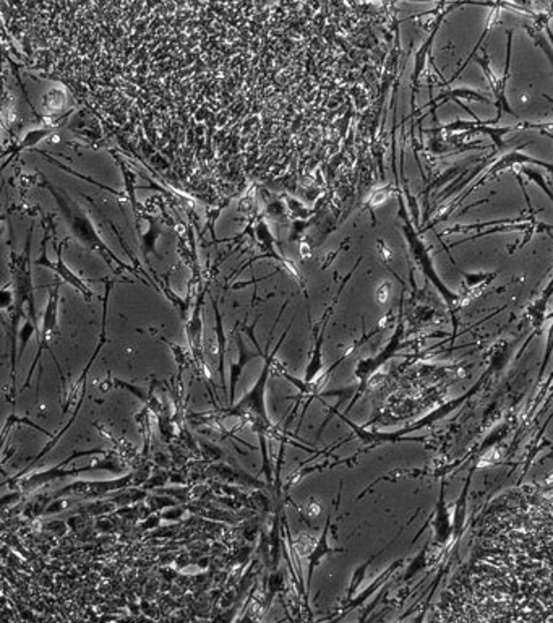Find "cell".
I'll use <instances>...</instances> for the list:
<instances>
[{
	"label": "cell",
	"mask_w": 553,
	"mask_h": 623,
	"mask_svg": "<svg viewBox=\"0 0 553 623\" xmlns=\"http://www.w3.org/2000/svg\"><path fill=\"white\" fill-rule=\"evenodd\" d=\"M287 304H289V300H286V304L283 305V307H281L278 319H276L274 325H273V330L269 331V338L267 341V349H265V356H263V369H262V372H260V376L257 379V381H255V385L241 398V400L232 404V406H229L227 409H221L222 419H226V417L242 419L243 422L250 425V429H252V432H255V434H265L268 437V439H276V440H281L283 437H286V434L284 432H281V429H278V425H276L273 420L269 419L268 411H267V398L265 396H267V386H268V380L271 376V370L274 369V362H276V359H278L276 357V352H278L281 346H283V341L286 340L287 333H289V330H291L292 321H294L292 320L289 326L286 328V331L283 333V335H281L279 341H278V344H276V348L273 349V351H269L271 340H273V336H274L276 325H278V321L281 319V315H283V312L286 310Z\"/></svg>",
	"instance_id": "6da1fadb"
},
{
	"label": "cell",
	"mask_w": 553,
	"mask_h": 623,
	"mask_svg": "<svg viewBox=\"0 0 553 623\" xmlns=\"http://www.w3.org/2000/svg\"><path fill=\"white\" fill-rule=\"evenodd\" d=\"M40 185L41 187H44L47 192L51 194L52 198L56 200L59 213L63 216L65 222H67L70 227V232H72V236L77 239L80 244H83L86 249L91 250V252L102 256L107 266H109L112 273H116V275H123L122 271H130L133 273V275L140 276V273H137L138 271L137 268L133 265H127L126 261L119 259V255L112 252L109 245H107L104 242V239L101 237V234L96 229L93 220H91L88 211H86L83 206L78 205L77 201H75L67 192H63L62 189L54 187L44 176H42V182H40Z\"/></svg>",
	"instance_id": "7a4b0ae2"
},
{
	"label": "cell",
	"mask_w": 553,
	"mask_h": 623,
	"mask_svg": "<svg viewBox=\"0 0 553 623\" xmlns=\"http://www.w3.org/2000/svg\"><path fill=\"white\" fill-rule=\"evenodd\" d=\"M111 451L101 450V448H93V450H75L68 458H65L62 463L56 464V466L47 468L44 471L32 473L30 475H23L16 482H13L10 487L20 489L23 494H30V492L54 482L59 479H72L77 475L83 474L86 471H95V469H106L111 473H122L123 471V463L112 460L109 458Z\"/></svg>",
	"instance_id": "3957f363"
},
{
	"label": "cell",
	"mask_w": 553,
	"mask_h": 623,
	"mask_svg": "<svg viewBox=\"0 0 553 623\" xmlns=\"http://www.w3.org/2000/svg\"><path fill=\"white\" fill-rule=\"evenodd\" d=\"M104 283H106V291H104V296H102V324H101L99 341H97L96 348H95V351H93V356L90 357L88 362H86L83 372H81V375L78 376V380L75 381L73 386L68 390V393H67V400H65V404H63V408H62V414L65 415V414L68 413L70 406H75V408H73V411H72V415H70L68 420H67V422H65L63 427H62L61 430H59L56 435L52 437L51 441H49V444H47L44 448H42V450H41L40 453H37V456H35V460H32L25 469H21V471H20L18 474H15L13 477H10V479L7 480V485H12V484L16 482V480H18L20 477H23V475H25L26 473H28L30 469L35 468L36 464L40 463V460H42V458H44V456L47 455V453L51 451L52 448L59 444V440L62 439V435L65 434V432H68V430H70V427H72L73 422H75V420H77V417H78V414H80V411H81V406H83L85 396H86V381H88V374H90L91 367H93V364H95L96 357L99 356L101 349L104 348V344L107 343V338H106V333H107V330H106V325H107V310H109V296H111V291H112L114 281H104Z\"/></svg>",
	"instance_id": "277c9868"
},
{
	"label": "cell",
	"mask_w": 553,
	"mask_h": 623,
	"mask_svg": "<svg viewBox=\"0 0 553 623\" xmlns=\"http://www.w3.org/2000/svg\"><path fill=\"white\" fill-rule=\"evenodd\" d=\"M150 479V468H138L137 471H130L123 475H119L116 479H107V480H75V482L65 485V487L54 492L52 499H59V497H77L80 500H90V499H101V497L111 495L114 492H119L127 487H138L143 485L146 480Z\"/></svg>",
	"instance_id": "5b68a950"
},
{
	"label": "cell",
	"mask_w": 553,
	"mask_h": 623,
	"mask_svg": "<svg viewBox=\"0 0 553 623\" xmlns=\"http://www.w3.org/2000/svg\"><path fill=\"white\" fill-rule=\"evenodd\" d=\"M62 280L59 276H56L54 280V284L47 286L49 289V296H47V304L44 309V314H42V321H41V330H40V336H37V351L35 360H32V365L28 372V376H26V381L23 388L30 386L32 375H35V370L37 367V364L41 362L42 352L49 351L52 354V336L54 333L57 331V321H59V304H61V286H62Z\"/></svg>",
	"instance_id": "8992f818"
},
{
	"label": "cell",
	"mask_w": 553,
	"mask_h": 623,
	"mask_svg": "<svg viewBox=\"0 0 553 623\" xmlns=\"http://www.w3.org/2000/svg\"><path fill=\"white\" fill-rule=\"evenodd\" d=\"M49 240H51V232H49V229L44 226V237H42V240H41V254L35 260V265L44 266V268H47V270H51V271L56 273V276L61 278V280L63 283H67L68 286H72L73 289H77V291L81 294V296L85 297L86 302H90V300L95 297V292L91 291V287L83 280H81V278L77 275V273H73L72 270H70V266L65 263V260H63V256H62V250H63L65 245H67L68 239H63L61 244L54 242V245H56V252H57L56 261L49 260V256H47V244H49Z\"/></svg>",
	"instance_id": "52a82bcc"
},
{
	"label": "cell",
	"mask_w": 553,
	"mask_h": 623,
	"mask_svg": "<svg viewBox=\"0 0 553 623\" xmlns=\"http://www.w3.org/2000/svg\"><path fill=\"white\" fill-rule=\"evenodd\" d=\"M206 292H208V289L205 287L203 291H200L197 296H195V307L192 312V316L186 321L187 324L186 333H187L190 351H192L195 362L198 364L200 369H203L206 374H208V369H206V362H205V354H203V320H202V309Z\"/></svg>",
	"instance_id": "ba28073f"
},
{
	"label": "cell",
	"mask_w": 553,
	"mask_h": 623,
	"mask_svg": "<svg viewBox=\"0 0 553 623\" xmlns=\"http://www.w3.org/2000/svg\"><path fill=\"white\" fill-rule=\"evenodd\" d=\"M232 335L236 336V344H237L238 359L236 360V362H234V360H232V364H231V372H229V386H227V390H229V396H227V401H229V406H232V404L236 403V401H234V396H236L237 385H238V381H241V376H242L243 369H245V367H247V364H250L252 360L260 359V357L263 359V356H265V351H263L262 348L258 346V343L255 344V346L258 348V351H250V349L247 348V344L243 343L242 333H241V330H238V326H236L234 330H232Z\"/></svg>",
	"instance_id": "9c48e42d"
},
{
	"label": "cell",
	"mask_w": 553,
	"mask_h": 623,
	"mask_svg": "<svg viewBox=\"0 0 553 623\" xmlns=\"http://www.w3.org/2000/svg\"><path fill=\"white\" fill-rule=\"evenodd\" d=\"M206 477H216L224 480V482L229 484H241V485H247V487L252 489H263L265 482L258 480L257 477H253L248 473L243 471L241 468H232L229 464L224 463H216L211 464V466L206 468L205 471Z\"/></svg>",
	"instance_id": "30bf717a"
},
{
	"label": "cell",
	"mask_w": 553,
	"mask_h": 623,
	"mask_svg": "<svg viewBox=\"0 0 553 623\" xmlns=\"http://www.w3.org/2000/svg\"><path fill=\"white\" fill-rule=\"evenodd\" d=\"M329 526H332V515H328V519H327V524H324L323 533H322V535H320V538H318L317 544L313 545V549H312V552H310V555H308V568H307V578H305V588H307V593H308V588H310V584H312V576H313V573H315L317 566H318L320 564H322V560H323L324 557H327L328 554H332V552H336V549H332V547H329V545H328Z\"/></svg>",
	"instance_id": "8fae6325"
},
{
	"label": "cell",
	"mask_w": 553,
	"mask_h": 623,
	"mask_svg": "<svg viewBox=\"0 0 553 623\" xmlns=\"http://www.w3.org/2000/svg\"><path fill=\"white\" fill-rule=\"evenodd\" d=\"M211 304H213L214 320H216L214 331H216V343H218V349H216V351H218V372H219V375H221V386H222V391L226 393V396H229V390H227V386H229V385L226 384V374H224L227 338H226V333H224V325H222L221 310L218 307V299H216V297L211 299Z\"/></svg>",
	"instance_id": "7c38bea8"
},
{
	"label": "cell",
	"mask_w": 553,
	"mask_h": 623,
	"mask_svg": "<svg viewBox=\"0 0 553 623\" xmlns=\"http://www.w3.org/2000/svg\"><path fill=\"white\" fill-rule=\"evenodd\" d=\"M54 132H56V127H52V125H42V127H37V129H31V130H28V132L25 134V136L23 138H21L20 141H18V145L15 146V148H12V151L10 153H4V158H7V156H10L12 155L13 158L18 155V153H21L23 150H31V148H35V146L37 145V143H41L42 140H46L49 135H52Z\"/></svg>",
	"instance_id": "4fadbf2b"
},
{
	"label": "cell",
	"mask_w": 553,
	"mask_h": 623,
	"mask_svg": "<svg viewBox=\"0 0 553 623\" xmlns=\"http://www.w3.org/2000/svg\"><path fill=\"white\" fill-rule=\"evenodd\" d=\"M114 160H116L119 167H121L123 180H126V194H127V198L130 201V206H132V211L135 213V216H137V220H140V215L143 213V208H140L137 195H135V190H137V174H135L132 169L127 166V162L123 161L119 155H114Z\"/></svg>",
	"instance_id": "5bb4252c"
},
{
	"label": "cell",
	"mask_w": 553,
	"mask_h": 623,
	"mask_svg": "<svg viewBox=\"0 0 553 623\" xmlns=\"http://www.w3.org/2000/svg\"><path fill=\"white\" fill-rule=\"evenodd\" d=\"M140 218H143V220L148 221V231L142 234V250H143V260L146 261V265L150 266V263H148L150 254L158 255V250H156V240H158L159 234H161V227H159L158 220H156L154 216L148 215V213L143 211L142 215H140Z\"/></svg>",
	"instance_id": "9a60e30c"
},
{
	"label": "cell",
	"mask_w": 553,
	"mask_h": 623,
	"mask_svg": "<svg viewBox=\"0 0 553 623\" xmlns=\"http://www.w3.org/2000/svg\"><path fill=\"white\" fill-rule=\"evenodd\" d=\"M117 495L109 497V500L114 502L117 506H130L135 504H140V502H145L146 497L150 494L145 489H138V487H127L116 492Z\"/></svg>",
	"instance_id": "2e32d148"
},
{
	"label": "cell",
	"mask_w": 553,
	"mask_h": 623,
	"mask_svg": "<svg viewBox=\"0 0 553 623\" xmlns=\"http://www.w3.org/2000/svg\"><path fill=\"white\" fill-rule=\"evenodd\" d=\"M65 101L67 96L62 90H49L44 96H42V107L47 111L51 116H56L65 107Z\"/></svg>",
	"instance_id": "e0dca14e"
},
{
	"label": "cell",
	"mask_w": 553,
	"mask_h": 623,
	"mask_svg": "<svg viewBox=\"0 0 553 623\" xmlns=\"http://www.w3.org/2000/svg\"><path fill=\"white\" fill-rule=\"evenodd\" d=\"M146 506L148 510H151V513H159L164 510V508H171L178 505V500H176L174 497L166 495V494H159V492H154L153 495L146 497Z\"/></svg>",
	"instance_id": "ac0fdd59"
},
{
	"label": "cell",
	"mask_w": 553,
	"mask_h": 623,
	"mask_svg": "<svg viewBox=\"0 0 553 623\" xmlns=\"http://www.w3.org/2000/svg\"><path fill=\"white\" fill-rule=\"evenodd\" d=\"M117 508V505L111 502L109 499L107 500H97L91 502V504H86L80 508L81 513H86L88 516H101V515H107V513L114 511Z\"/></svg>",
	"instance_id": "d6986e66"
},
{
	"label": "cell",
	"mask_w": 553,
	"mask_h": 623,
	"mask_svg": "<svg viewBox=\"0 0 553 623\" xmlns=\"http://www.w3.org/2000/svg\"><path fill=\"white\" fill-rule=\"evenodd\" d=\"M13 424H25V425H28V427H31V429H35V430H37V432H41L42 435H46V437H49V439H52V434L51 432H47L46 429H42L40 424H36V422H32L31 419H28L26 417V415H16V414H10L8 417H7V422H5V425H4V439H7V434H8V430H10V427H12Z\"/></svg>",
	"instance_id": "ffe728a7"
},
{
	"label": "cell",
	"mask_w": 553,
	"mask_h": 623,
	"mask_svg": "<svg viewBox=\"0 0 553 623\" xmlns=\"http://www.w3.org/2000/svg\"><path fill=\"white\" fill-rule=\"evenodd\" d=\"M35 333L37 335V328H36V325L32 324V321H31L30 319H26V320H25V324L21 325L20 331H18V341H20V346H18V362L21 360V357H23L26 344H28L30 338H31L32 335H35Z\"/></svg>",
	"instance_id": "44dd1931"
},
{
	"label": "cell",
	"mask_w": 553,
	"mask_h": 623,
	"mask_svg": "<svg viewBox=\"0 0 553 623\" xmlns=\"http://www.w3.org/2000/svg\"><path fill=\"white\" fill-rule=\"evenodd\" d=\"M284 589V573L279 570H274L271 573L269 581H268V594H267V604L269 605L271 600L274 599V595L281 593Z\"/></svg>",
	"instance_id": "7402d4cb"
},
{
	"label": "cell",
	"mask_w": 553,
	"mask_h": 623,
	"mask_svg": "<svg viewBox=\"0 0 553 623\" xmlns=\"http://www.w3.org/2000/svg\"><path fill=\"white\" fill-rule=\"evenodd\" d=\"M166 482H169V474L164 471H156V474L150 475V479L143 484L145 490H156L164 487Z\"/></svg>",
	"instance_id": "603a6c76"
},
{
	"label": "cell",
	"mask_w": 553,
	"mask_h": 623,
	"mask_svg": "<svg viewBox=\"0 0 553 623\" xmlns=\"http://www.w3.org/2000/svg\"><path fill=\"white\" fill-rule=\"evenodd\" d=\"M187 510V505L186 506H171L169 510L167 511H161V516H162V519H167V521H177V519H181V516L183 515V511Z\"/></svg>",
	"instance_id": "cb8c5ba5"
}]
</instances>
